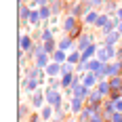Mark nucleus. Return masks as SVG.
Masks as SVG:
<instances>
[{
    "instance_id": "nucleus-6",
    "label": "nucleus",
    "mask_w": 122,
    "mask_h": 122,
    "mask_svg": "<svg viewBox=\"0 0 122 122\" xmlns=\"http://www.w3.org/2000/svg\"><path fill=\"white\" fill-rule=\"evenodd\" d=\"M59 72H61V70H59V65H57V63H51L49 70H46V74H51V76H57Z\"/></svg>"
},
{
    "instance_id": "nucleus-10",
    "label": "nucleus",
    "mask_w": 122,
    "mask_h": 122,
    "mask_svg": "<svg viewBox=\"0 0 122 122\" xmlns=\"http://www.w3.org/2000/svg\"><path fill=\"white\" fill-rule=\"evenodd\" d=\"M105 21H107V15H99V19H97L95 25H105Z\"/></svg>"
},
{
    "instance_id": "nucleus-15",
    "label": "nucleus",
    "mask_w": 122,
    "mask_h": 122,
    "mask_svg": "<svg viewBox=\"0 0 122 122\" xmlns=\"http://www.w3.org/2000/svg\"><path fill=\"white\" fill-rule=\"evenodd\" d=\"M93 2H95V4H101V2H103V0H93Z\"/></svg>"
},
{
    "instance_id": "nucleus-9",
    "label": "nucleus",
    "mask_w": 122,
    "mask_h": 122,
    "mask_svg": "<svg viewBox=\"0 0 122 122\" xmlns=\"http://www.w3.org/2000/svg\"><path fill=\"white\" fill-rule=\"evenodd\" d=\"M95 51H97V49H95V44H93V46H88V49H86V53L82 55V57L86 59V57H91V55H95Z\"/></svg>"
},
{
    "instance_id": "nucleus-7",
    "label": "nucleus",
    "mask_w": 122,
    "mask_h": 122,
    "mask_svg": "<svg viewBox=\"0 0 122 122\" xmlns=\"http://www.w3.org/2000/svg\"><path fill=\"white\" fill-rule=\"evenodd\" d=\"M80 107H82V99H76V97H74V103H72V110H74V112H78V110H80Z\"/></svg>"
},
{
    "instance_id": "nucleus-1",
    "label": "nucleus",
    "mask_w": 122,
    "mask_h": 122,
    "mask_svg": "<svg viewBox=\"0 0 122 122\" xmlns=\"http://www.w3.org/2000/svg\"><path fill=\"white\" fill-rule=\"evenodd\" d=\"M101 67H103V65H101V61H88V65H86V70H88V72H101Z\"/></svg>"
},
{
    "instance_id": "nucleus-5",
    "label": "nucleus",
    "mask_w": 122,
    "mask_h": 122,
    "mask_svg": "<svg viewBox=\"0 0 122 122\" xmlns=\"http://www.w3.org/2000/svg\"><path fill=\"white\" fill-rule=\"evenodd\" d=\"M97 19H99V15L93 11V13H86V19H84V21H86V23H97Z\"/></svg>"
},
{
    "instance_id": "nucleus-3",
    "label": "nucleus",
    "mask_w": 122,
    "mask_h": 122,
    "mask_svg": "<svg viewBox=\"0 0 122 122\" xmlns=\"http://www.w3.org/2000/svg\"><path fill=\"white\" fill-rule=\"evenodd\" d=\"M95 82H97V76H95V72H88V76L84 78V86L88 88V86H95Z\"/></svg>"
},
{
    "instance_id": "nucleus-11",
    "label": "nucleus",
    "mask_w": 122,
    "mask_h": 122,
    "mask_svg": "<svg viewBox=\"0 0 122 122\" xmlns=\"http://www.w3.org/2000/svg\"><path fill=\"white\" fill-rule=\"evenodd\" d=\"M30 19V11L27 9H21V21H27Z\"/></svg>"
},
{
    "instance_id": "nucleus-8",
    "label": "nucleus",
    "mask_w": 122,
    "mask_h": 122,
    "mask_svg": "<svg viewBox=\"0 0 122 122\" xmlns=\"http://www.w3.org/2000/svg\"><path fill=\"white\" fill-rule=\"evenodd\" d=\"M49 6H44V9H40V19H49Z\"/></svg>"
},
{
    "instance_id": "nucleus-4",
    "label": "nucleus",
    "mask_w": 122,
    "mask_h": 122,
    "mask_svg": "<svg viewBox=\"0 0 122 122\" xmlns=\"http://www.w3.org/2000/svg\"><path fill=\"white\" fill-rule=\"evenodd\" d=\"M30 49H32V40L27 36H23L21 38V51H30Z\"/></svg>"
},
{
    "instance_id": "nucleus-17",
    "label": "nucleus",
    "mask_w": 122,
    "mask_h": 122,
    "mask_svg": "<svg viewBox=\"0 0 122 122\" xmlns=\"http://www.w3.org/2000/svg\"><path fill=\"white\" fill-rule=\"evenodd\" d=\"M120 34H122V23H120Z\"/></svg>"
},
{
    "instance_id": "nucleus-13",
    "label": "nucleus",
    "mask_w": 122,
    "mask_h": 122,
    "mask_svg": "<svg viewBox=\"0 0 122 122\" xmlns=\"http://www.w3.org/2000/svg\"><path fill=\"white\" fill-rule=\"evenodd\" d=\"M78 57H80L78 53H72V55H70V61H78Z\"/></svg>"
},
{
    "instance_id": "nucleus-16",
    "label": "nucleus",
    "mask_w": 122,
    "mask_h": 122,
    "mask_svg": "<svg viewBox=\"0 0 122 122\" xmlns=\"http://www.w3.org/2000/svg\"><path fill=\"white\" fill-rule=\"evenodd\" d=\"M118 55H120V59H122V49H120V53H118Z\"/></svg>"
},
{
    "instance_id": "nucleus-14",
    "label": "nucleus",
    "mask_w": 122,
    "mask_h": 122,
    "mask_svg": "<svg viewBox=\"0 0 122 122\" xmlns=\"http://www.w3.org/2000/svg\"><path fill=\"white\" fill-rule=\"evenodd\" d=\"M46 2H49V0H36V4H40V6H42V4H46Z\"/></svg>"
},
{
    "instance_id": "nucleus-12",
    "label": "nucleus",
    "mask_w": 122,
    "mask_h": 122,
    "mask_svg": "<svg viewBox=\"0 0 122 122\" xmlns=\"http://www.w3.org/2000/svg\"><path fill=\"white\" fill-rule=\"evenodd\" d=\"M55 59H57V61H63V59H65V53H59V51H57V53H55Z\"/></svg>"
},
{
    "instance_id": "nucleus-2",
    "label": "nucleus",
    "mask_w": 122,
    "mask_h": 122,
    "mask_svg": "<svg viewBox=\"0 0 122 122\" xmlns=\"http://www.w3.org/2000/svg\"><path fill=\"white\" fill-rule=\"evenodd\" d=\"M118 36H120V32H112V34L107 32V36H105V44H107V46H112V44L118 40Z\"/></svg>"
}]
</instances>
